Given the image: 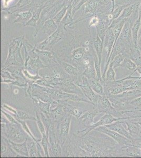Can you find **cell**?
I'll return each instance as SVG.
<instances>
[{
    "label": "cell",
    "mask_w": 141,
    "mask_h": 158,
    "mask_svg": "<svg viewBox=\"0 0 141 158\" xmlns=\"http://www.w3.org/2000/svg\"><path fill=\"white\" fill-rule=\"evenodd\" d=\"M49 142V154L50 156L53 157H60L62 156V148L61 144L56 137H48Z\"/></svg>",
    "instance_id": "cell-13"
},
{
    "label": "cell",
    "mask_w": 141,
    "mask_h": 158,
    "mask_svg": "<svg viewBox=\"0 0 141 158\" xmlns=\"http://www.w3.org/2000/svg\"><path fill=\"white\" fill-rule=\"evenodd\" d=\"M58 102L56 107L50 109V118L55 122H60L66 115L64 110V104L61 101Z\"/></svg>",
    "instance_id": "cell-14"
},
{
    "label": "cell",
    "mask_w": 141,
    "mask_h": 158,
    "mask_svg": "<svg viewBox=\"0 0 141 158\" xmlns=\"http://www.w3.org/2000/svg\"><path fill=\"white\" fill-rule=\"evenodd\" d=\"M122 118H118L114 117L112 114H110L109 113H106L97 122H94L92 125H91V126L86 127H85V129L82 131H78L77 135L79 133L85 132L84 135H83V137H85L92 130L95 129L97 127H99L101 126H106L108 124H111L117 121L122 120Z\"/></svg>",
    "instance_id": "cell-4"
},
{
    "label": "cell",
    "mask_w": 141,
    "mask_h": 158,
    "mask_svg": "<svg viewBox=\"0 0 141 158\" xmlns=\"http://www.w3.org/2000/svg\"><path fill=\"white\" fill-rule=\"evenodd\" d=\"M41 145L43 148L45 156L46 157H50L49 154V150H48V146H49V142H48V138L47 135L43 136L41 140Z\"/></svg>",
    "instance_id": "cell-40"
},
{
    "label": "cell",
    "mask_w": 141,
    "mask_h": 158,
    "mask_svg": "<svg viewBox=\"0 0 141 158\" xmlns=\"http://www.w3.org/2000/svg\"><path fill=\"white\" fill-rule=\"evenodd\" d=\"M15 15L16 16V19L13 23H20L24 25L32 17L33 13L30 10L18 13Z\"/></svg>",
    "instance_id": "cell-27"
},
{
    "label": "cell",
    "mask_w": 141,
    "mask_h": 158,
    "mask_svg": "<svg viewBox=\"0 0 141 158\" xmlns=\"http://www.w3.org/2000/svg\"><path fill=\"white\" fill-rule=\"evenodd\" d=\"M100 4V0H89L86 5V11L91 12L97 10Z\"/></svg>",
    "instance_id": "cell-42"
},
{
    "label": "cell",
    "mask_w": 141,
    "mask_h": 158,
    "mask_svg": "<svg viewBox=\"0 0 141 158\" xmlns=\"http://www.w3.org/2000/svg\"><path fill=\"white\" fill-rule=\"evenodd\" d=\"M17 120H35L36 117H33L32 115H31L29 113L27 112L22 111L20 110H17V114H16L15 118Z\"/></svg>",
    "instance_id": "cell-33"
},
{
    "label": "cell",
    "mask_w": 141,
    "mask_h": 158,
    "mask_svg": "<svg viewBox=\"0 0 141 158\" xmlns=\"http://www.w3.org/2000/svg\"><path fill=\"white\" fill-rule=\"evenodd\" d=\"M27 142L30 157H42L40 155L39 150V147L32 139L30 137H29L27 139Z\"/></svg>",
    "instance_id": "cell-21"
},
{
    "label": "cell",
    "mask_w": 141,
    "mask_h": 158,
    "mask_svg": "<svg viewBox=\"0 0 141 158\" xmlns=\"http://www.w3.org/2000/svg\"><path fill=\"white\" fill-rule=\"evenodd\" d=\"M93 45L94 48L96 52L97 57H98V61L100 64L101 65L102 63V54L103 53V42L102 40L100 39L99 36L97 35V37L95 39L93 42Z\"/></svg>",
    "instance_id": "cell-24"
},
{
    "label": "cell",
    "mask_w": 141,
    "mask_h": 158,
    "mask_svg": "<svg viewBox=\"0 0 141 158\" xmlns=\"http://www.w3.org/2000/svg\"><path fill=\"white\" fill-rule=\"evenodd\" d=\"M86 51V49H84V48H79L74 50L72 51L73 58L77 61L83 59Z\"/></svg>",
    "instance_id": "cell-36"
},
{
    "label": "cell",
    "mask_w": 141,
    "mask_h": 158,
    "mask_svg": "<svg viewBox=\"0 0 141 158\" xmlns=\"http://www.w3.org/2000/svg\"><path fill=\"white\" fill-rule=\"evenodd\" d=\"M82 91L83 94L93 104L97 102L99 95L96 94L89 85H79Z\"/></svg>",
    "instance_id": "cell-19"
},
{
    "label": "cell",
    "mask_w": 141,
    "mask_h": 158,
    "mask_svg": "<svg viewBox=\"0 0 141 158\" xmlns=\"http://www.w3.org/2000/svg\"><path fill=\"white\" fill-rule=\"evenodd\" d=\"M141 19L139 17L135 20V21L134 22V23L133 24L132 27H131L133 42L136 47H138V36H139V30L141 29Z\"/></svg>",
    "instance_id": "cell-25"
},
{
    "label": "cell",
    "mask_w": 141,
    "mask_h": 158,
    "mask_svg": "<svg viewBox=\"0 0 141 158\" xmlns=\"http://www.w3.org/2000/svg\"><path fill=\"white\" fill-rule=\"evenodd\" d=\"M10 1H11V0H4V6H7L9 2H10Z\"/></svg>",
    "instance_id": "cell-51"
},
{
    "label": "cell",
    "mask_w": 141,
    "mask_h": 158,
    "mask_svg": "<svg viewBox=\"0 0 141 158\" xmlns=\"http://www.w3.org/2000/svg\"><path fill=\"white\" fill-rule=\"evenodd\" d=\"M73 9L72 4L68 7V10L66 11V14L61 21L60 25H62L63 28L65 30V27L68 24L72 23L73 21Z\"/></svg>",
    "instance_id": "cell-29"
},
{
    "label": "cell",
    "mask_w": 141,
    "mask_h": 158,
    "mask_svg": "<svg viewBox=\"0 0 141 158\" xmlns=\"http://www.w3.org/2000/svg\"><path fill=\"white\" fill-rule=\"evenodd\" d=\"M116 81V79H115V72L114 69L113 68L112 66L109 65L107 71L106 73V77L103 80H102V81Z\"/></svg>",
    "instance_id": "cell-39"
},
{
    "label": "cell",
    "mask_w": 141,
    "mask_h": 158,
    "mask_svg": "<svg viewBox=\"0 0 141 158\" xmlns=\"http://www.w3.org/2000/svg\"><path fill=\"white\" fill-rule=\"evenodd\" d=\"M42 9H39L33 12L32 17L30 20L24 25V27H36V24L38 21L39 20V15L41 12Z\"/></svg>",
    "instance_id": "cell-30"
},
{
    "label": "cell",
    "mask_w": 141,
    "mask_h": 158,
    "mask_svg": "<svg viewBox=\"0 0 141 158\" xmlns=\"http://www.w3.org/2000/svg\"><path fill=\"white\" fill-rule=\"evenodd\" d=\"M115 41V36L113 32V31L112 28L109 27L106 33L103 42V52L106 58V62H107L110 57L113 47Z\"/></svg>",
    "instance_id": "cell-8"
},
{
    "label": "cell",
    "mask_w": 141,
    "mask_h": 158,
    "mask_svg": "<svg viewBox=\"0 0 141 158\" xmlns=\"http://www.w3.org/2000/svg\"><path fill=\"white\" fill-rule=\"evenodd\" d=\"M34 51L38 54L40 59L41 60L43 63L47 64L48 67H50V65H52L53 64H57L56 60L55 58L54 55L52 52L48 51L41 50L34 47Z\"/></svg>",
    "instance_id": "cell-12"
},
{
    "label": "cell",
    "mask_w": 141,
    "mask_h": 158,
    "mask_svg": "<svg viewBox=\"0 0 141 158\" xmlns=\"http://www.w3.org/2000/svg\"><path fill=\"white\" fill-rule=\"evenodd\" d=\"M108 96L114 98L120 101H129L141 96V88L126 91L116 95H109Z\"/></svg>",
    "instance_id": "cell-11"
},
{
    "label": "cell",
    "mask_w": 141,
    "mask_h": 158,
    "mask_svg": "<svg viewBox=\"0 0 141 158\" xmlns=\"http://www.w3.org/2000/svg\"><path fill=\"white\" fill-rule=\"evenodd\" d=\"M131 27V24L128 20H127L124 25L120 36L118 38L121 40V41L123 43L124 45H125L126 50L134 45V43L133 42Z\"/></svg>",
    "instance_id": "cell-7"
},
{
    "label": "cell",
    "mask_w": 141,
    "mask_h": 158,
    "mask_svg": "<svg viewBox=\"0 0 141 158\" xmlns=\"http://www.w3.org/2000/svg\"><path fill=\"white\" fill-rule=\"evenodd\" d=\"M2 136L16 143L24 142L30 136L19 122L18 123L1 122Z\"/></svg>",
    "instance_id": "cell-2"
},
{
    "label": "cell",
    "mask_w": 141,
    "mask_h": 158,
    "mask_svg": "<svg viewBox=\"0 0 141 158\" xmlns=\"http://www.w3.org/2000/svg\"><path fill=\"white\" fill-rule=\"evenodd\" d=\"M127 6L126 5H120V6H118V7H116L115 9H114V11L110 13L108 16H107V19L108 20L110 21L111 22V24L112 23L114 20H115L116 19L118 18L120 15L121 14L122 12L123 11L125 7Z\"/></svg>",
    "instance_id": "cell-31"
},
{
    "label": "cell",
    "mask_w": 141,
    "mask_h": 158,
    "mask_svg": "<svg viewBox=\"0 0 141 158\" xmlns=\"http://www.w3.org/2000/svg\"><path fill=\"white\" fill-rule=\"evenodd\" d=\"M138 47L141 50V29L139 30L138 39Z\"/></svg>",
    "instance_id": "cell-50"
},
{
    "label": "cell",
    "mask_w": 141,
    "mask_h": 158,
    "mask_svg": "<svg viewBox=\"0 0 141 158\" xmlns=\"http://www.w3.org/2000/svg\"><path fill=\"white\" fill-rule=\"evenodd\" d=\"M8 142L12 149L15 151V152L18 153V155L25 157L29 156L27 140L22 143H16L8 139Z\"/></svg>",
    "instance_id": "cell-15"
},
{
    "label": "cell",
    "mask_w": 141,
    "mask_h": 158,
    "mask_svg": "<svg viewBox=\"0 0 141 158\" xmlns=\"http://www.w3.org/2000/svg\"><path fill=\"white\" fill-rule=\"evenodd\" d=\"M82 75L88 79H97V74L96 70L95 69L94 62H92L88 66L85 67V69Z\"/></svg>",
    "instance_id": "cell-28"
},
{
    "label": "cell",
    "mask_w": 141,
    "mask_h": 158,
    "mask_svg": "<svg viewBox=\"0 0 141 158\" xmlns=\"http://www.w3.org/2000/svg\"><path fill=\"white\" fill-rule=\"evenodd\" d=\"M97 114H98L95 112L94 110H88L79 118V123L82 124L85 127L92 125L94 123V118Z\"/></svg>",
    "instance_id": "cell-18"
},
{
    "label": "cell",
    "mask_w": 141,
    "mask_h": 158,
    "mask_svg": "<svg viewBox=\"0 0 141 158\" xmlns=\"http://www.w3.org/2000/svg\"><path fill=\"white\" fill-rule=\"evenodd\" d=\"M2 109H6V110H7V111L10 112L15 118V116H16V114H17V110L15 109L14 108H13L12 107L9 106L6 104H2Z\"/></svg>",
    "instance_id": "cell-46"
},
{
    "label": "cell",
    "mask_w": 141,
    "mask_h": 158,
    "mask_svg": "<svg viewBox=\"0 0 141 158\" xmlns=\"http://www.w3.org/2000/svg\"><path fill=\"white\" fill-rule=\"evenodd\" d=\"M111 25V22H110L107 18H103L100 20L98 24L95 27L97 28V35L100 37L104 42V38L106 36V33L107 29H109Z\"/></svg>",
    "instance_id": "cell-17"
},
{
    "label": "cell",
    "mask_w": 141,
    "mask_h": 158,
    "mask_svg": "<svg viewBox=\"0 0 141 158\" xmlns=\"http://www.w3.org/2000/svg\"><path fill=\"white\" fill-rule=\"evenodd\" d=\"M60 64L62 68L65 71L68 76L73 77V80L75 82L78 78L77 77L79 76L80 73L79 68L77 67H74L72 65L66 63L65 62H61Z\"/></svg>",
    "instance_id": "cell-20"
},
{
    "label": "cell",
    "mask_w": 141,
    "mask_h": 158,
    "mask_svg": "<svg viewBox=\"0 0 141 158\" xmlns=\"http://www.w3.org/2000/svg\"><path fill=\"white\" fill-rule=\"evenodd\" d=\"M31 0H20L17 4V6L19 7H24L30 3Z\"/></svg>",
    "instance_id": "cell-49"
},
{
    "label": "cell",
    "mask_w": 141,
    "mask_h": 158,
    "mask_svg": "<svg viewBox=\"0 0 141 158\" xmlns=\"http://www.w3.org/2000/svg\"><path fill=\"white\" fill-rule=\"evenodd\" d=\"M58 28L56 23L54 22L53 19L47 20L45 22L43 25L42 30L43 32L46 34L51 35L53 34Z\"/></svg>",
    "instance_id": "cell-26"
},
{
    "label": "cell",
    "mask_w": 141,
    "mask_h": 158,
    "mask_svg": "<svg viewBox=\"0 0 141 158\" xmlns=\"http://www.w3.org/2000/svg\"><path fill=\"white\" fill-rule=\"evenodd\" d=\"M39 111H35L36 121V124L38 126V129L41 134L42 137H43V136L47 135V131H46V128H45L44 124L43 123V121L42 120L41 118L39 116Z\"/></svg>",
    "instance_id": "cell-35"
},
{
    "label": "cell",
    "mask_w": 141,
    "mask_h": 158,
    "mask_svg": "<svg viewBox=\"0 0 141 158\" xmlns=\"http://www.w3.org/2000/svg\"><path fill=\"white\" fill-rule=\"evenodd\" d=\"M1 112H2V114L6 117L7 121H9L10 123H19L18 121L16 120V118H15V117L13 115H11L10 114H9L7 112H6V111H4L2 109L1 110Z\"/></svg>",
    "instance_id": "cell-45"
},
{
    "label": "cell",
    "mask_w": 141,
    "mask_h": 158,
    "mask_svg": "<svg viewBox=\"0 0 141 158\" xmlns=\"http://www.w3.org/2000/svg\"><path fill=\"white\" fill-rule=\"evenodd\" d=\"M94 62L95 69L96 72H97V79L101 82H102V76L101 70V65L99 63L98 57H97V54L96 55H95L94 58Z\"/></svg>",
    "instance_id": "cell-41"
},
{
    "label": "cell",
    "mask_w": 141,
    "mask_h": 158,
    "mask_svg": "<svg viewBox=\"0 0 141 158\" xmlns=\"http://www.w3.org/2000/svg\"><path fill=\"white\" fill-rule=\"evenodd\" d=\"M1 77H2L1 82L6 83L7 84H10L16 79L15 77H13L12 75L10 74V72L6 71V70L1 71Z\"/></svg>",
    "instance_id": "cell-38"
},
{
    "label": "cell",
    "mask_w": 141,
    "mask_h": 158,
    "mask_svg": "<svg viewBox=\"0 0 141 158\" xmlns=\"http://www.w3.org/2000/svg\"><path fill=\"white\" fill-rule=\"evenodd\" d=\"M137 65L135 63L133 62L132 60L130 59V58L126 57L122 63L121 67H123L124 68H126L127 70L131 71L132 72L135 73L136 69L137 68Z\"/></svg>",
    "instance_id": "cell-34"
},
{
    "label": "cell",
    "mask_w": 141,
    "mask_h": 158,
    "mask_svg": "<svg viewBox=\"0 0 141 158\" xmlns=\"http://www.w3.org/2000/svg\"><path fill=\"white\" fill-rule=\"evenodd\" d=\"M127 58L135 63L137 66H141V50L135 45H133L126 51Z\"/></svg>",
    "instance_id": "cell-16"
},
{
    "label": "cell",
    "mask_w": 141,
    "mask_h": 158,
    "mask_svg": "<svg viewBox=\"0 0 141 158\" xmlns=\"http://www.w3.org/2000/svg\"><path fill=\"white\" fill-rule=\"evenodd\" d=\"M67 10H68V7L64 6L62 9L61 10V11H60L59 13H57V14L54 16L53 19L56 23H61L62 20L66 14Z\"/></svg>",
    "instance_id": "cell-43"
},
{
    "label": "cell",
    "mask_w": 141,
    "mask_h": 158,
    "mask_svg": "<svg viewBox=\"0 0 141 158\" xmlns=\"http://www.w3.org/2000/svg\"><path fill=\"white\" fill-rule=\"evenodd\" d=\"M33 101L34 106L39 110V111L44 113L45 114L50 116L51 102H46L36 98H31Z\"/></svg>",
    "instance_id": "cell-22"
},
{
    "label": "cell",
    "mask_w": 141,
    "mask_h": 158,
    "mask_svg": "<svg viewBox=\"0 0 141 158\" xmlns=\"http://www.w3.org/2000/svg\"><path fill=\"white\" fill-rule=\"evenodd\" d=\"M99 21H100V20L98 19V18H97V16H94L91 20V21L89 23V27H91L92 26L96 27L99 23Z\"/></svg>",
    "instance_id": "cell-48"
},
{
    "label": "cell",
    "mask_w": 141,
    "mask_h": 158,
    "mask_svg": "<svg viewBox=\"0 0 141 158\" xmlns=\"http://www.w3.org/2000/svg\"><path fill=\"white\" fill-rule=\"evenodd\" d=\"M97 131L101 133H104L107 135L109 137L114 140L118 144L120 147H125L127 146H134L133 142L129 140L120 133L116 132L115 131H113L110 129L106 126H101L96 128L95 129Z\"/></svg>",
    "instance_id": "cell-3"
},
{
    "label": "cell",
    "mask_w": 141,
    "mask_h": 158,
    "mask_svg": "<svg viewBox=\"0 0 141 158\" xmlns=\"http://www.w3.org/2000/svg\"><path fill=\"white\" fill-rule=\"evenodd\" d=\"M126 57V54L125 53L118 54V56H116L114 58V59L111 61L109 65L112 66L113 68L114 69L121 67L122 62L124 60Z\"/></svg>",
    "instance_id": "cell-32"
},
{
    "label": "cell",
    "mask_w": 141,
    "mask_h": 158,
    "mask_svg": "<svg viewBox=\"0 0 141 158\" xmlns=\"http://www.w3.org/2000/svg\"><path fill=\"white\" fill-rule=\"evenodd\" d=\"M141 1L136 2L135 3L131 4L130 6H127L126 7H125L124 9L122 12L121 14L120 15L119 17L115 20H114L112 22V23L110 25L114 24L121 21L124 20V19H129L131 18V16L132 15L133 13H134L136 10H139V9Z\"/></svg>",
    "instance_id": "cell-9"
},
{
    "label": "cell",
    "mask_w": 141,
    "mask_h": 158,
    "mask_svg": "<svg viewBox=\"0 0 141 158\" xmlns=\"http://www.w3.org/2000/svg\"><path fill=\"white\" fill-rule=\"evenodd\" d=\"M63 36V30L61 27H59L57 30L47 39L42 42L41 43L36 45L35 48L37 49L44 50L46 47H51L58 43L60 40L62 39Z\"/></svg>",
    "instance_id": "cell-5"
},
{
    "label": "cell",
    "mask_w": 141,
    "mask_h": 158,
    "mask_svg": "<svg viewBox=\"0 0 141 158\" xmlns=\"http://www.w3.org/2000/svg\"><path fill=\"white\" fill-rule=\"evenodd\" d=\"M88 82L93 91L98 95H106L104 86L102 83L96 79H88Z\"/></svg>",
    "instance_id": "cell-23"
},
{
    "label": "cell",
    "mask_w": 141,
    "mask_h": 158,
    "mask_svg": "<svg viewBox=\"0 0 141 158\" xmlns=\"http://www.w3.org/2000/svg\"><path fill=\"white\" fill-rule=\"evenodd\" d=\"M72 115L66 114L64 118L60 122L59 124V137L61 139V146L64 145L66 139L69 137L70 126L71 123Z\"/></svg>",
    "instance_id": "cell-6"
},
{
    "label": "cell",
    "mask_w": 141,
    "mask_h": 158,
    "mask_svg": "<svg viewBox=\"0 0 141 158\" xmlns=\"http://www.w3.org/2000/svg\"><path fill=\"white\" fill-rule=\"evenodd\" d=\"M23 73L25 77H27V79L29 80H31V81H34L35 82L36 80L42 78L41 77H39V73H37L35 75V74L32 75L26 69L23 70Z\"/></svg>",
    "instance_id": "cell-44"
},
{
    "label": "cell",
    "mask_w": 141,
    "mask_h": 158,
    "mask_svg": "<svg viewBox=\"0 0 141 158\" xmlns=\"http://www.w3.org/2000/svg\"><path fill=\"white\" fill-rule=\"evenodd\" d=\"M122 124H123V122L121 120H120L113 122L111 124L106 125V127L112 130L113 131H115L116 132L120 133V135H122L127 138L129 139V140H130L133 142L134 145V142L136 140H138V139L134 138L129 131H127V130L125 129Z\"/></svg>",
    "instance_id": "cell-10"
},
{
    "label": "cell",
    "mask_w": 141,
    "mask_h": 158,
    "mask_svg": "<svg viewBox=\"0 0 141 158\" xmlns=\"http://www.w3.org/2000/svg\"><path fill=\"white\" fill-rule=\"evenodd\" d=\"M18 121V122H19L20 124H21V126H22V127L23 128V129L25 130V132H26L29 135V136H30L31 138L33 140H34V141L36 143L37 145H38V147H39V149H41V144H40L39 143V140H37V139L34 137V135H33L32 133L31 132V131H30V130L29 127H28V126L27 125V123H26V122H25V121Z\"/></svg>",
    "instance_id": "cell-37"
},
{
    "label": "cell",
    "mask_w": 141,
    "mask_h": 158,
    "mask_svg": "<svg viewBox=\"0 0 141 158\" xmlns=\"http://www.w3.org/2000/svg\"><path fill=\"white\" fill-rule=\"evenodd\" d=\"M89 1V0H81V2L78 4V5H77L76 7H74V9H73V15H74L75 12H76L77 11H78V10L80 9L81 7L84 4L88 2Z\"/></svg>",
    "instance_id": "cell-47"
},
{
    "label": "cell",
    "mask_w": 141,
    "mask_h": 158,
    "mask_svg": "<svg viewBox=\"0 0 141 158\" xmlns=\"http://www.w3.org/2000/svg\"><path fill=\"white\" fill-rule=\"evenodd\" d=\"M24 36L14 38L10 40L9 54L2 70L12 65H24L23 59L21 54V49L24 45Z\"/></svg>",
    "instance_id": "cell-1"
}]
</instances>
